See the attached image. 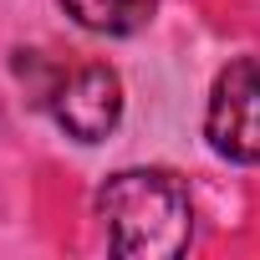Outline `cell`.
I'll return each instance as SVG.
<instances>
[{
	"instance_id": "obj_1",
	"label": "cell",
	"mask_w": 260,
	"mask_h": 260,
	"mask_svg": "<svg viewBox=\"0 0 260 260\" xmlns=\"http://www.w3.org/2000/svg\"><path fill=\"white\" fill-rule=\"evenodd\" d=\"M97 214L107 219L112 250L127 260H174L189 250L194 209L189 189L164 169H122L97 189Z\"/></svg>"
},
{
	"instance_id": "obj_4",
	"label": "cell",
	"mask_w": 260,
	"mask_h": 260,
	"mask_svg": "<svg viewBox=\"0 0 260 260\" xmlns=\"http://www.w3.org/2000/svg\"><path fill=\"white\" fill-rule=\"evenodd\" d=\"M61 6L77 26L102 31V36H127L153 16V0H61Z\"/></svg>"
},
{
	"instance_id": "obj_3",
	"label": "cell",
	"mask_w": 260,
	"mask_h": 260,
	"mask_svg": "<svg viewBox=\"0 0 260 260\" xmlns=\"http://www.w3.org/2000/svg\"><path fill=\"white\" fill-rule=\"evenodd\" d=\"M51 117L77 143H102L122 117V82L112 67H77L67 82L51 87Z\"/></svg>"
},
{
	"instance_id": "obj_2",
	"label": "cell",
	"mask_w": 260,
	"mask_h": 260,
	"mask_svg": "<svg viewBox=\"0 0 260 260\" xmlns=\"http://www.w3.org/2000/svg\"><path fill=\"white\" fill-rule=\"evenodd\" d=\"M204 133L219 158L260 164V67L255 61H230L214 77Z\"/></svg>"
}]
</instances>
